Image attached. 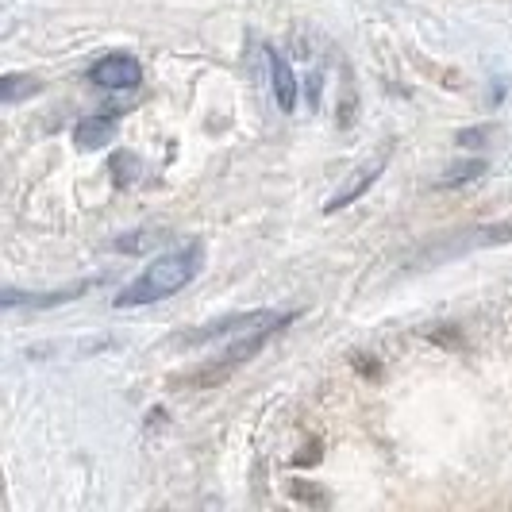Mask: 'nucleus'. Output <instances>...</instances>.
Returning a JSON list of instances; mask_svg holds the SVG:
<instances>
[{
    "instance_id": "9",
    "label": "nucleus",
    "mask_w": 512,
    "mask_h": 512,
    "mask_svg": "<svg viewBox=\"0 0 512 512\" xmlns=\"http://www.w3.org/2000/svg\"><path fill=\"white\" fill-rule=\"evenodd\" d=\"M486 174V162L474 158V162H462L455 170H447V178H439V189H451V185H462V181H474Z\"/></svg>"
},
{
    "instance_id": "7",
    "label": "nucleus",
    "mask_w": 512,
    "mask_h": 512,
    "mask_svg": "<svg viewBox=\"0 0 512 512\" xmlns=\"http://www.w3.org/2000/svg\"><path fill=\"white\" fill-rule=\"evenodd\" d=\"M385 162H389V151H382V154H378V158H374V162H366V166H362V170H359V178L351 181L347 189H339V193H335L332 201L324 205V212H339V208H347V205H351V201H359L362 193H366V189H370L374 181L382 178Z\"/></svg>"
},
{
    "instance_id": "6",
    "label": "nucleus",
    "mask_w": 512,
    "mask_h": 512,
    "mask_svg": "<svg viewBox=\"0 0 512 512\" xmlns=\"http://www.w3.org/2000/svg\"><path fill=\"white\" fill-rule=\"evenodd\" d=\"M93 282H77L70 289H54V293H16V289H4V297H0V305L4 308H54V305H66V301H74L77 293H85Z\"/></svg>"
},
{
    "instance_id": "3",
    "label": "nucleus",
    "mask_w": 512,
    "mask_h": 512,
    "mask_svg": "<svg viewBox=\"0 0 512 512\" xmlns=\"http://www.w3.org/2000/svg\"><path fill=\"white\" fill-rule=\"evenodd\" d=\"M278 320H297V312H243V316H228V320H216V324H208L201 332L193 335H181V343H189V347H197V343H208V339H224L231 332H255V328H266V324H278Z\"/></svg>"
},
{
    "instance_id": "5",
    "label": "nucleus",
    "mask_w": 512,
    "mask_h": 512,
    "mask_svg": "<svg viewBox=\"0 0 512 512\" xmlns=\"http://www.w3.org/2000/svg\"><path fill=\"white\" fill-rule=\"evenodd\" d=\"M266 66H270V89H274V101L282 112H293L297 108V77H293V66L285 62V54L266 51Z\"/></svg>"
},
{
    "instance_id": "4",
    "label": "nucleus",
    "mask_w": 512,
    "mask_h": 512,
    "mask_svg": "<svg viewBox=\"0 0 512 512\" xmlns=\"http://www.w3.org/2000/svg\"><path fill=\"white\" fill-rule=\"evenodd\" d=\"M116 128H120V112L108 108V112H93L85 120H77L74 128V143L81 151H101L116 139Z\"/></svg>"
},
{
    "instance_id": "10",
    "label": "nucleus",
    "mask_w": 512,
    "mask_h": 512,
    "mask_svg": "<svg viewBox=\"0 0 512 512\" xmlns=\"http://www.w3.org/2000/svg\"><path fill=\"white\" fill-rule=\"evenodd\" d=\"M489 135V128H470V131H462L459 135V143L462 147H474V143H478V139H486Z\"/></svg>"
},
{
    "instance_id": "2",
    "label": "nucleus",
    "mask_w": 512,
    "mask_h": 512,
    "mask_svg": "<svg viewBox=\"0 0 512 512\" xmlns=\"http://www.w3.org/2000/svg\"><path fill=\"white\" fill-rule=\"evenodd\" d=\"M89 81L101 85V89H135L143 81V66L131 54H104L89 66Z\"/></svg>"
},
{
    "instance_id": "1",
    "label": "nucleus",
    "mask_w": 512,
    "mask_h": 512,
    "mask_svg": "<svg viewBox=\"0 0 512 512\" xmlns=\"http://www.w3.org/2000/svg\"><path fill=\"white\" fill-rule=\"evenodd\" d=\"M201 266H205V243L201 239H189V243H181L174 251L151 258V266L131 285H124L112 305L143 308V305H154V301H166V297H174V293H181L185 285L193 282L201 274Z\"/></svg>"
},
{
    "instance_id": "8",
    "label": "nucleus",
    "mask_w": 512,
    "mask_h": 512,
    "mask_svg": "<svg viewBox=\"0 0 512 512\" xmlns=\"http://www.w3.org/2000/svg\"><path fill=\"white\" fill-rule=\"evenodd\" d=\"M43 85L35 81V77H27V74H8L4 81H0V101L4 104H20L24 97H35Z\"/></svg>"
}]
</instances>
